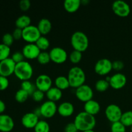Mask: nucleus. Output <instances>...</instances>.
I'll use <instances>...</instances> for the list:
<instances>
[{
    "label": "nucleus",
    "instance_id": "f257e3e1",
    "mask_svg": "<svg viewBox=\"0 0 132 132\" xmlns=\"http://www.w3.org/2000/svg\"><path fill=\"white\" fill-rule=\"evenodd\" d=\"M73 122L79 131L83 132L93 130L96 125V119L95 116L83 111L76 116Z\"/></svg>",
    "mask_w": 132,
    "mask_h": 132
},
{
    "label": "nucleus",
    "instance_id": "f03ea898",
    "mask_svg": "<svg viewBox=\"0 0 132 132\" xmlns=\"http://www.w3.org/2000/svg\"><path fill=\"white\" fill-rule=\"evenodd\" d=\"M67 77L71 87L76 88L84 85L86 81V74L79 67H72L68 71Z\"/></svg>",
    "mask_w": 132,
    "mask_h": 132
},
{
    "label": "nucleus",
    "instance_id": "7ed1b4c3",
    "mask_svg": "<svg viewBox=\"0 0 132 132\" xmlns=\"http://www.w3.org/2000/svg\"><path fill=\"white\" fill-rule=\"evenodd\" d=\"M71 45L73 50L82 52L88 47V37L82 31H76L71 36Z\"/></svg>",
    "mask_w": 132,
    "mask_h": 132
},
{
    "label": "nucleus",
    "instance_id": "20e7f679",
    "mask_svg": "<svg viewBox=\"0 0 132 132\" xmlns=\"http://www.w3.org/2000/svg\"><path fill=\"white\" fill-rule=\"evenodd\" d=\"M33 68L29 62L23 61L15 65L14 74L19 79L23 81L30 80L33 75Z\"/></svg>",
    "mask_w": 132,
    "mask_h": 132
},
{
    "label": "nucleus",
    "instance_id": "39448f33",
    "mask_svg": "<svg viewBox=\"0 0 132 132\" xmlns=\"http://www.w3.org/2000/svg\"><path fill=\"white\" fill-rule=\"evenodd\" d=\"M41 36V33L37 27L30 24L23 29L22 38L27 42V43H36L37 40Z\"/></svg>",
    "mask_w": 132,
    "mask_h": 132
},
{
    "label": "nucleus",
    "instance_id": "423d86ee",
    "mask_svg": "<svg viewBox=\"0 0 132 132\" xmlns=\"http://www.w3.org/2000/svg\"><path fill=\"white\" fill-rule=\"evenodd\" d=\"M113 12L117 15L122 18L127 17L130 13V6L128 3L122 0L113 1L112 5Z\"/></svg>",
    "mask_w": 132,
    "mask_h": 132
},
{
    "label": "nucleus",
    "instance_id": "0eeeda50",
    "mask_svg": "<svg viewBox=\"0 0 132 132\" xmlns=\"http://www.w3.org/2000/svg\"><path fill=\"white\" fill-rule=\"evenodd\" d=\"M122 112L117 104H110L105 109V116L112 123L121 120Z\"/></svg>",
    "mask_w": 132,
    "mask_h": 132
},
{
    "label": "nucleus",
    "instance_id": "6e6552de",
    "mask_svg": "<svg viewBox=\"0 0 132 132\" xmlns=\"http://www.w3.org/2000/svg\"><path fill=\"white\" fill-rule=\"evenodd\" d=\"M112 69V62L107 58H103L98 60L94 67L95 73L100 76L108 74Z\"/></svg>",
    "mask_w": 132,
    "mask_h": 132
},
{
    "label": "nucleus",
    "instance_id": "1a4fd4ad",
    "mask_svg": "<svg viewBox=\"0 0 132 132\" xmlns=\"http://www.w3.org/2000/svg\"><path fill=\"white\" fill-rule=\"evenodd\" d=\"M76 95L79 100L86 103L91 99H93L94 91L89 85L84 84L76 88Z\"/></svg>",
    "mask_w": 132,
    "mask_h": 132
},
{
    "label": "nucleus",
    "instance_id": "9d476101",
    "mask_svg": "<svg viewBox=\"0 0 132 132\" xmlns=\"http://www.w3.org/2000/svg\"><path fill=\"white\" fill-rule=\"evenodd\" d=\"M50 59L57 64H61L64 63L68 58L67 51L60 46L53 47L49 52Z\"/></svg>",
    "mask_w": 132,
    "mask_h": 132
},
{
    "label": "nucleus",
    "instance_id": "9b49d317",
    "mask_svg": "<svg viewBox=\"0 0 132 132\" xmlns=\"http://www.w3.org/2000/svg\"><path fill=\"white\" fill-rule=\"evenodd\" d=\"M41 115L45 118H51L57 112V106L55 102L46 101L39 107Z\"/></svg>",
    "mask_w": 132,
    "mask_h": 132
},
{
    "label": "nucleus",
    "instance_id": "f8f14e48",
    "mask_svg": "<svg viewBox=\"0 0 132 132\" xmlns=\"http://www.w3.org/2000/svg\"><path fill=\"white\" fill-rule=\"evenodd\" d=\"M16 63L12 59L11 57H9L6 59L0 61V75L4 77H9L14 73Z\"/></svg>",
    "mask_w": 132,
    "mask_h": 132
},
{
    "label": "nucleus",
    "instance_id": "ddd939ff",
    "mask_svg": "<svg viewBox=\"0 0 132 132\" xmlns=\"http://www.w3.org/2000/svg\"><path fill=\"white\" fill-rule=\"evenodd\" d=\"M36 88L43 92H46L52 85V80L51 77L46 74H41L37 77L36 79Z\"/></svg>",
    "mask_w": 132,
    "mask_h": 132
},
{
    "label": "nucleus",
    "instance_id": "4468645a",
    "mask_svg": "<svg viewBox=\"0 0 132 132\" xmlns=\"http://www.w3.org/2000/svg\"><path fill=\"white\" fill-rule=\"evenodd\" d=\"M126 82H127V78L126 76L119 72L112 75L109 81L110 86L116 90H119L123 88L126 85Z\"/></svg>",
    "mask_w": 132,
    "mask_h": 132
},
{
    "label": "nucleus",
    "instance_id": "2eb2a0df",
    "mask_svg": "<svg viewBox=\"0 0 132 132\" xmlns=\"http://www.w3.org/2000/svg\"><path fill=\"white\" fill-rule=\"evenodd\" d=\"M41 52L36 43L26 44L22 49L24 57L28 59H37Z\"/></svg>",
    "mask_w": 132,
    "mask_h": 132
},
{
    "label": "nucleus",
    "instance_id": "dca6fc26",
    "mask_svg": "<svg viewBox=\"0 0 132 132\" xmlns=\"http://www.w3.org/2000/svg\"><path fill=\"white\" fill-rule=\"evenodd\" d=\"M39 117L34 112L25 113L21 118V124L27 128H34L39 122Z\"/></svg>",
    "mask_w": 132,
    "mask_h": 132
},
{
    "label": "nucleus",
    "instance_id": "f3484780",
    "mask_svg": "<svg viewBox=\"0 0 132 132\" xmlns=\"http://www.w3.org/2000/svg\"><path fill=\"white\" fill-rule=\"evenodd\" d=\"M14 127V121L10 116L6 114L0 115V131L10 132Z\"/></svg>",
    "mask_w": 132,
    "mask_h": 132
},
{
    "label": "nucleus",
    "instance_id": "a211bd4d",
    "mask_svg": "<svg viewBox=\"0 0 132 132\" xmlns=\"http://www.w3.org/2000/svg\"><path fill=\"white\" fill-rule=\"evenodd\" d=\"M57 112L63 117H70L74 112V106L70 102H63L57 106Z\"/></svg>",
    "mask_w": 132,
    "mask_h": 132
},
{
    "label": "nucleus",
    "instance_id": "6ab92c4d",
    "mask_svg": "<svg viewBox=\"0 0 132 132\" xmlns=\"http://www.w3.org/2000/svg\"><path fill=\"white\" fill-rule=\"evenodd\" d=\"M101 106L97 101L91 99L85 103L84 104V111L90 115L95 116L100 112Z\"/></svg>",
    "mask_w": 132,
    "mask_h": 132
},
{
    "label": "nucleus",
    "instance_id": "aec40b11",
    "mask_svg": "<svg viewBox=\"0 0 132 132\" xmlns=\"http://www.w3.org/2000/svg\"><path fill=\"white\" fill-rule=\"evenodd\" d=\"M37 27L41 35H46L51 31L52 24L48 19L42 18L39 21Z\"/></svg>",
    "mask_w": 132,
    "mask_h": 132
},
{
    "label": "nucleus",
    "instance_id": "412c9836",
    "mask_svg": "<svg viewBox=\"0 0 132 132\" xmlns=\"http://www.w3.org/2000/svg\"><path fill=\"white\" fill-rule=\"evenodd\" d=\"M46 95L49 101L55 103L61 99L63 93H62L61 90L55 86V87L50 88L46 92Z\"/></svg>",
    "mask_w": 132,
    "mask_h": 132
},
{
    "label": "nucleus",
    "instance_id": "4be33fe9",
    "mask_svg": "<svg viewBox=\"0 0 132 132\" xmlns=\"http://www.w3.org/2000/svg\"><path fill=\"white\" fill-rule=\"evenodd\" d=\"M81 5V0H65L63 3L66 11L70 13H73L77 11Z\"/></svg>",
    "mask_w": 132,
    "mask_h": 132
},
{
    "label": "nucleus",
    "instance_id": "5701e85b",
    "mask_svg": "<svg viewBox=\"0 0 132 132\" xmlns=\"http://www.w3.org/2000/svg\"><path fill=\"white\" fill-rule=\"evenodd\" d=\"M31 23V18L28 15L23 14L20 15L15 20V24L16 26V28H21V29H24L26 27L30 25Z\"/></svg>",
    "mask_w": 132,
    "mask_h": 132
},
{
    "label": "nucleus",
    "instance_id": "b1692460",
    "mask_svg": "<svg viewBox=\"0 0 132 132\" xmlns=\"http://www.w3.org/2000/svg\"><path fill=\"white\" fill-rule=\"evenodd\" d=\"M55 85L57 88L61 90L67 89L70 86L68 77L64 76L57 77L55 79Z\"/></svg>",
    "mask_w": 132,
    "mask_h": 132
},
{
    "label": "nucleus",
    "instance_id": "393cba45",
    "mask_svg": "<svg viewBox=\"0 0 132 132\" xmlns=\"http://www.w3.org/2000/svg\"><path fill=\"white\" fill-rule=\"evenodd\" d=\"M34 130L35 132H49L50 125L47 121L45 120H39Z\"/></svg>",
    "mask_w": 132,
    "mask_h": 132
},
{
    "label": "nucleus",
    "instance_id": "a878e982",
    "mask_svg": "<svg viewBox=\"0 0 132 132\" xmlns=\"http://www.w3.org/2000/svg\"><path fill=\"white\" fill-rule=\"evenodd\" d=\"M36 44L41 51V50L42 51H45L50 46V41H49L48 39L45 37V36H41L37 40Z\"/></svg>",
    "mask_w": 132,
    "mask_h": 132
},
{
    "label": "nucleus",
    "instance_id": "bb28decb",
    "mask_svg": "<svg viewBox=\"0 0 132 132\" xmlns=\"http://www.w3.org/2000/svg\"><path fill=\"white\" fill-rule=\"evenodd\" d=\"M110 82L107 81L106 79H101L98 81H96L95 85V88L97 91L103 92H105L109 88Z\"/></svg>",
    "mask_w": 132,
    "mask_h": 132
},
{
    "label": "nucleus",
    "instance_id": "cd10ccee",
    "mask_svg": "<svg viewBox=\"0 0 132 132\" xmlns=\"http://www.w3.org/2000/svg\"><path fill=\"white\" fill-rule=\"evenodd\" d=\"M120 121L126 127L127 126L131 127L132 126V111H127L122 113Z\"/></svg>",
    "mask_w": 132,
    "mask_h": 132
},
{
    "label": "nucleus",
    "instance_id": "c85d7f7f",
    "mask_svg": "<svg viewBox=\"0 0 132 132\" xmlns=\"http://www.w3.org/2000/svg\"><path fill=\"white\" fill-rule=\"evenodd\" d=\"M29 94L23 89H19L16 92L15 94V99L19 103H23L28 99Z\"/></svg>",
    "mask_w": 132,
    "mask_h": 132
},
{
    "label": "nucleus",
    "instance_id": "c756f323",
    "mask_svg": "<svg viewBox=\"0 0 132 132\" xmlns=\"http://www.w3.org/2000/svg\"><path fill=\"white\" fill-rule=\"evenodd\" d=\"M21 89L25 90L26 92L29 94L30 95H32V94L34 92L35 90H36V85H34L31 81H30L29 80H27V81H22L21 85Z\"/></svg>",
    "mask_w": 132,
    "mask_h": 132
},
{
    "label": "nucleus",
    "instance_id": "7c9ffc66",
    "mask_svg": "<svg viewBox=\"0 0 132 132\" xmlns=\"http://www.w3.org/2000/svg\"><path fill=\"white\" fill-rule=\"evenodd\" d=\"M82 54L81 52L76 50H73L70 54L68 57H69L70 61L72 63H73V64H77V63H79L81 61V60L82 59Z\"/></svg>",
    "mask_w": 132,
    "mask_h": 132
},
{
    "label": "nucleus",
    "instance_id": "2f4dec72",
    "mask_svg": "<svg viewBox=\"0 0 132 132\" xmlns=\"http://www.w3.org/2000/svg\"><path fill=\"white\" fill-rule=\"evenodd\" d=\"M10 48L4 44H0V61L10 57Z\"/></svg>",
    "mask_w": 132,
    "mask_h": 132
},
{
    "label": "nucleus",
    "instance_id": "473e14b6",
    "mask_svg": "<svg viewBox=\"0 0 132 132\" xmlns=\"http://www.w3.org/2000/svg\"><path fill=\"white\" fill-rule=\"evenodd\" d=\"M37 61L41 64H46L50 61V54L46 51H41L37 58Z\"/></svg>",
    "mask_w": 132,
    "mask_h": 132
},
{
    "label": "nucleus",
    "instance_id": "72a5a7b5",
    "mask_svg": "<svg viewBox=\"0 0 132 132\" xmlns=\"http://www.w3.org/2000/svg\"><path fill=\"white\" fill-rule=\"evenodd\" d=\"M110 129L111 132H126V126L120 121L112 123Z\"/></svg>",
    "mask_w": 132,
    "mask_h": 132
},
{
    "label": "nucleus",
    "instance_id": "f704fd0d",
    "mask_svg": "<svg viewBox=\"0 0 132 132\" xmlns=\"http://www.w3.org/2000/svg\"><path fill=\"white\" fill-rule=\"evenodd\" d=\"M14 40L15 39L12 34L6 33L3 35L2 37V43L8 46H10L13 44Z\"/></svg>",
    "mask_w": 132,
    "mask_h": 132
},
{
    "label": "nucleus",
    "instance_id": "c9c22d12",
    "mask_svg": "<svg viewBox=\"0 0 132 132\" xmlns=\"http://www.w3.org/2000/svg\"><path fill=\"white\" fill-rule=\"evenodd\" d=\"M45 97V92L41 91L39 90L36 89L34 91V92L32 94V97L34 101L40 102L43 101Z\"/></svg>",
    "mask_w": 132,
    "mask_h": 132
},
{
    "label": "nucleus",
    "instance_id": "e433bc0d",
    "mask_svg": "<svg viewBox=\"0 0 132 132\" xmlns=\"http://www.w3.org/2000/svg\"><path fill=\"white\" fill-rule=\"evenodd\" d=\"M11 58L12 59V60L17 64V63H20V62L24 61V56L22 52L17 51L12 54Z\"/></svg>",
    "mask_w": 132,
    "mask_h": 132
},
{
    "label": "nucleus",
    "instance_id": "4c0bfd02",
    "mask_svg": "<svg viewBox=\"0 0 132 132\" xmlns=\"http://www.w3.org/2000/svg\"><path fill=\"white\" fill-rule=\"evenodd\" d=\"M9 81L7 77L0 75V91L5 90L9 87Z\"/></svg>",
    "mask_w": 132,
    "mask_h": 132
},
{
    "label": "nucleus",
    "instance_id": "58836bf2",
    "mask_svg": "<svg viewBox=\"0 0 132 132\" xmlns=\"http://www.w3.org/2000/svg\"><path fill=\"white\" fill-rule=\"evenodd\" d=\"M19 8L23 11H27L30 8L31 2L29 0H21L19 2Z\"/></svg>",
    "mask_w": 132,
    "mask_h": 132
},
{
    "label": "nucleus",
    "instance_id": "ea45409f",
    "mask_svg": "<svg viewBox=\"0 0 132 132\" xmlns=\"http://www.w3.org/2000/svg\"><path fill=\"white\" fill-rule=\"evenodd\" d=\"M125 67V64L121 60H116L112 62V67L113 69H114L116 71H119L123 69Z\"/></svg>",
    "mask_w": 132,
    "mask_h": 132
},
{
    "label": "nucleus",
    "instance_id": "a19ab883",
    "mask_svg": "<svg viewBox=\"0 0 132 132\" xmlns=\"http://www.w3.org/2000/svg\"><path fill=\"white\" fill-rule=\"evenodd\" d=\"M64 132H78L77 127L75 125L74 122H69L64 127Z\"/></svg>",
    "mask_w": 132,
    "mask_h": 132
},
{
    "label": "nucleus",
    "instance_id": "79ce46f5",
    "mask_svg": "<svg viewBox=\"0 0 132 132\" xmlns=\"http://www.w3.org/2000/svg\"><path fill=\"white\" fill-rule=\"evenodd\" d=\"M12 34L15 40L20 39L22 38V36H23V30L19 28H15Z\"/></svg>",
    "mask_w": 132,
    "mask_h": 132
},
{
    "label": "nucleus",
    "instance_id": "37998d69",
    "mask_svg": "<svg viewBox=\"0 0 132 132\" xmlns=\"http://www.w3.org/2000/svg\"><path fill=\"white\" fill-rule=\"evenodd\" d=\"M5 109H6L5 103H4V101L0 99V115L3 114V113L5 111Z\"/></svg>",
    "mask_w": 132,
    "mask_h": 132
},
{
    "label": "nucleus",
    "instance_id": "c03bdc74",
    "mask_svg": "<svg viewBox=\"0 0 132 132\" xmlns=\"http://www.w3.org/2000/svg\"><path fill=\"white\" fill-rule=\"evenodd\" d=\"M89 2V1H86V0H82L81 1V4H83L85 5V3H88Z\"/></svg>",
    "mask_w": 132,
    "mask_h": 132
},
{
    "label": "nucleus",
    "instance_id": "a18cd8bd",
    "mask_svg": "<svg viewBox=\"0 0 132 132\" xmlns=\"http://www.w3.org/2000/svg\"><path fill=\"white\" fill-rule=\"evenodd\" d=\"M83 132H95L94 131V130H88V131H85Z\"/></svg>",
    "mask_w": 132,
    "mask_h": 132
},
{
    "label": "nucleus",
    "instance_id": "49530a36",
    "mask_svg": "<svg viewBox=\"0 0 132 132\" xmlns=\"http://www.w3.org/2000/svg\"><path fill=\"white\" fill-rule=\"evenodd\" d=\"M131 131L132 132V126H131Z\"/></svg>",
    "mask_w": 132,
    "mask_h": 132
}]
</instances>
